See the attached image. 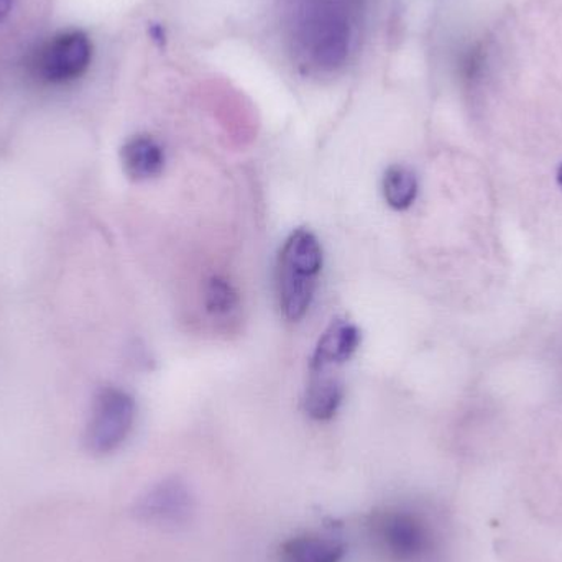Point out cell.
Here are the masks:
<instances>
[{"instance_id": "7c38bea8", "label": "cell", "mask_w": 562, "mask_h": 562, "mask_svg": "<svg viewBox=\"0 0 562 562\" xmlns=\"http://www.w3.org/2000/svg\"><path fill=\"white\" fill-rule=\"evenodd\" d=\"M10 9H12V0H0V22L9 15Z\"/></svg>"}, {"instance_id": "9c48e42d", "label": "cell", "mask_w": 562, "mask_h": 562, "mask_svg": "<svg viewBox=\"0 0 562 562\" xmlns=\"http://www.w3.org/2000/svg\"><path fill=\"white\" fill-rule=\"evenodd\" d=\"M346 548L339 540L323 535H301L281 547L280 562H340Z\"/></svg>"}, {"instance_id": "52a82bcc", "label": "cell", "mask_w": 562, "mask_h": 562, "mask_svg": "<svg viewBox=\"0 0 562 562\" xmlns=\"http://www.w3.org/2000/svg\"><path fill=\"white\" fill-rule=\"evenodd\" d=\"M125 175L134 181L157 178L165 168V151L155 138L135 135L125 142L121 150Z\"/></svg>"}, {"instance_id": "7a4b0ae2", "label": "cell", "mask_w": 562, "mask_h": 562, "mask_svg": "<svg viewBox=\"0 0 562 562\" xmlns=\"http://www.w3.org/2000/svg\"><path fill=\"white\" fill-rule=\"evenodd\" d=\"M134 398L119 386H102L92 403L86 428V448L94 456H109L122 448L135 425Z\"/></svg>"}, {"instance_id": "3957f363", "label": "cell", "mask_w": 562, "mask_h": 562, "mask_svg": "<svg viewBox=\"0 0 562 562\" xmlns=\"http://www.w3.org/2000/svg\"><path fill=\"white\" fill-rule=\"evenodd\" d=\"M369 533L373 547L392 562H419L432 547L425 521L405 510H383L373 515Z\"/></svg>"}, {"instance_id": "8992f818", "label": "cell", "mask_w": 562, "mask_h": 562, "mask_svg": "<svg viewBox=\"0 0 562 562\" xmlns=\"http://www.w3.org/2000/svg\"><path fill=\"white\" fill-rule=\"evenodd\" d=\"M360 344V333L349 321H333L329 327L321 334L316 349L311 357L310 370H330L333 366L347 362Z\"/></svg>"}, {"instance_id": "277c9868", "label": "cell", "mask_w": 562, "mask_h": 562, "mask_svg": "<svg viewBox=\"0 0 562 562\" xmlns=\"http://www.w3.org/2000/svg\"><path fill=\"white\" fill-rule=\"evenodd\" d=\"M92 43L81 30H69L53 36L32 59V71L46 85H66L88 71Z\"/></svg>"}, {"instance_id": "6da1fadb", "label": "cell", "mask_w": 562, "mask_h": 562, "mask_svg": "<svg viewBox=\"0 0 562 562\" xmlns=\"http://www.w3.org/2000/svg\"><path fill=\"white\" fill-rule=\"evenodd\" d=\"M323 269V249L311 231L296 229L284 240L277 269L280 307L288 321L303 319L313 303Z\"/></svg>"}, {"instance_id": "ba28073f", "label": "cell", "mask_w": 562, "mask_h": 562, "mask_svg": "<svg viewBox=\"0 0 562 562\" xmlns=\"http://www.w3.org/2000/svg\"><path fill=\"white\" fill-rule=\"evenodd\" d=\"M344 398V385L330 370L311 372L310 383L304 392V412L316 422H329L336 416Z\"/></svg>"}, {"instance_id": "4fadbf2b", "label": "cell", "mask_w": 562, "mask_h": 562, "mask_svg": "<svg viewBox=\"0 0 562 562\" xmlns=\"http://www.w3.org/2000/svg\"><path fill=\"white\" fill-rule=\"evenodd\" d=\"M558 183H560L562 190V165L560 167V171H558Z\"/></svg>"}, {"instance_id": "5b68a950", "label": "cell", "mask_w": 562, "mask_h": 562, "mask_svg": "<svg viewBox=\"0 0 562 562\" xmlns=\"http://www.w3.org/2000/svg\"><path fill=\"white\" fill-rule=\"evenodd\" d=\"M194 512V501L187 485L178 479H167L145 492L137 504L135 515L142 521L155 525L178 527L190 521Z\"/></svg>"}, {"instance_id": "8fae6325", "label": "cell", "mask_w": 562, "mask_h": 562, "mask_svg": "<svg viewBox=\"0 0 562 562\" xmlns=\"http://www.w3.org/2000/svg\"><path fill=\"white\" fill-rule=\"evenodd\" d=\"M204 304L213 316L226 317L239 307V294L229 280L213 277L204 288Z\"/></svg>"}, {"instance_id": "30bf717a", "label": "cell", "mask_w": 562, "mask_h": 562, "mask_svg": "<svg viewBox=\"0 0 562 562\" xmlns=\"http://www.w3.org/2000/svg\"><path fill=\"white\" fill-rule=\"evenodd\" d=\"M383 196L393 210L405 211L415 203L418 181L409 168L393 165L383 177Z\"/></svg>"}]
</instances>
